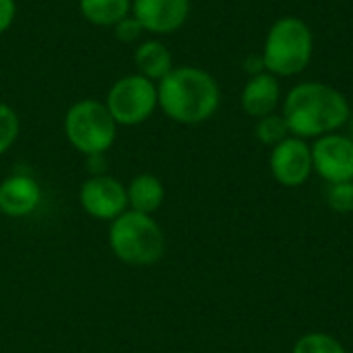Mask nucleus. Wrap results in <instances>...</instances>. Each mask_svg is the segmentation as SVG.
I'll use <instances>...</instances> for the list:
<instances>
[{
	"label": "nucleus",
	"mask_w": 353,
	"mask_h": 353,
	"mask_svg": "<svg viewBox=\"0 0 353 353\" xmlns=\"http://www.w3.org/2000/svg\"><path fill=\"white\" fill-rule=\"evenodd\" d=\"M281 114L288 122L290 134L308 141L339 132L352 116V105L333 85L304 81L285 93L281 99Z\"/></svg>",
	"instance_id": "f257e3e1"
},
{
	"label": "nucleus",
	"mask_w": 353,
	"mask_h": 353,
	"mask_svg": "<svg viewBox=\"0 0 353 353\" xmlns=\"http://www.w3.org/2000/svg\"><path fill=\"white\" fill-rule=\"evenodd\" d=\"M159 110L178 124H201L215 116L221 103L217 79L199 66H174L157 83Z\"/></svg>",
	"instance_id": "f03ea898"
},
{
	"label": "nucleus",
	"mask_w": 353,
	"mask_h": 353,
	"mask_svg": "<svg viewBox=\"0 0 353 353\" xmlns=\"http://www.w3.org/2000/svg\"><path fill=\"white\" fill-rule=\"evenodd\" d=\"M261 54L265 70L277 79L304 72L314 54V35L310 25L294 14L277 19L265 35Z\"/></svg>",
	"instance_id": "7ed1b4c3"
},
{
	"label": "nucleus",
	"mask_w": 353,
	"mask_h": 353,
	"mask_svg": "<svg viewBox=\"0 0 353 353\" xmlns=\"http://www.w3.org/2000/svg\"><path fill=\"white\" fill-rule=\"evenodd\" d=\"M108 242L116 259L126 265L145 267L157 263L165 252V236L153 215L124 211L110 223Z\"/></svg>",
	"instance_id": "20e7f679"
},
{
	"label": "nucleus",
	"mask_w": 353,
	"mask_h": 353,
	"mask_svg": "<svg viewBox=\"0 0 353 353\" xmlns=\"http://www.w3.org/2000/svg\"><path fill=\"white\" fill-rule=\"evenodd\" d=\"M64 134L68 143L83 155H103L116 141L118 124L103 101L81 99L72 103L64 116Z\"/></svg>",
	"instance_id": "39448f33"
},
{
	"label": "nucleus",
	"mask_w": 353,
	"mask_h": 353,
	"mask_svg": "<svg viewBox=\"0 0 353 353\" xmlns=\"http://www.w3.org/2000/svg\"><path fill=\"white\" fill-rule=\"evenodd\" d=\"M103 103L118 126H139L159 108L157 83L141 77L139 72L124 74L108 89Z\"/></svg>",
	"instance_id": "423d86ee"
},
{
	"label": "nucleus",
	"mask_w": 353,
	"mask_h": 353,
	"mask_svg": "<svg viewBox=\"0 0 353 353\" xmlns=\"http://www.w3.org/2000/svg\"><path fill=\"white\" fill-rule=\"evenodd\" d=\"M269 170L275 182L285 188H298L306 184L314 174L310 143L306 139L290 134L271 149Z\"/></svg>",
	"instance_id": "0eeeda50"
},
{
	"label": "nucleus",
	"mask_w": 353,
	"mask_h": 353,
	"mask_svg": "<svg viewBox=\"0 0 353 353\" xmlns=\"http://www.w3.org/2000/svg\"><path fill=\"white\" fill-rule=\"evenodd\" d=\"M312 168L327 184L353 182V143L347 134L331 132L314 139Z\"/></svg>",
	"instance_id": "6e6552de"
},
{
	"label": "nucleus",
	"mask_w": 353,
	"mask_h": 353,
	"mask_svg": "<svg viewBox=\"0 0 353 353\" xmlns=\"http://www.w3.org/2000/svg\"><path fill=\"white\" fill-rule=\"evenodd\" d=\"M79 201L87 215L101 221H114L128 207L126 186L120 180L103 174L83 182Z\"/></svg>",
	"instance_id": "1a4fd4ad"
},
{
	"label": "nucleus",
	"mask_w": 353,
	"mask_h": 353,
	"mask_svg": "<svg viewBox=\"0 0 353 353\" xmlns=\"http://www.w3.org/2000/svg\"><path fill=\"white\" fill-rule=\"evenodd\" d=\"M132 17L153 35H170L190 17V0H132Z\"/></svg>",
	"instance_id": "9d476101"
},
{
	"label": "nucleus",
	"mask_w": 353,
	"mask_h": 353,
	"mask_svg": "<svg viewBox=\"0 0 353 353\" xmlns=\"http://www.w3.org/2000/svg\"><path fill=\"white\" fill-rule=\"evenodd\" d=\"M281 85L279 79L271 72H261L254 77H248L242 93H240V105L246 116L259 120L269 114H275L281 105Z\"/></svg>",
	"instance_id": "9b49d317"
},
{
	"label": "nucleus",
	"mask_w": 353,
	"mask_h": 353,
	"mask_svg": "<svg viewBox=\"0 0 353 353\" xmlns=\"http://www.w3.org/2000/svg\"><path fill=\"white\" fill-rule=\"evenodd\" d=\"M41 203V188L33 176L12 174L0 182V213L8 217H27Z\"/></svg>",
	"instance_id": "f8f14e48"
},
{
	"label": "nucleus",
	"mask_w": 353,
	"mask_h": 353,
	"mask_svg": "<svg viewBox=\"0 0 353 353\" xmlns=\"http://www.w3.org/2000/svg\"><path fill=\"white\" fill-rule=\"evenodd\" d=\"M134 66L141 77L159 83L174 68V56L163 41L145 39L134 50Z\"/></svg>",
	"instance_id": "ddd939ff"
},
{
	"label": "nucleus",
	"mask_w": 353,
	"mask_h": 353,
	"mask_svg": "<svg viewBox=\"0 0 353 353\" xmlns=\"http://www.w3.org/2000/svg\"><path fill=\"white\" fill-rule=\"evenodd\" d=\"M126 196L130 211L153 215L165 201V186L153 174H139L126 186Z\"/></svg>",
	"instance_id": "4468645a"
},
{
	"label": "nucleus",
	"mask_w": 353,
	"mask_h": 353,
	"mask_svg": "<svg viewBox=\"0 0 353 353\" xmlns=\"http://www.w3.org/2000/svg\"><path fill=\"white\" fill-rule=\"evenodd\" d=\"M132 0H79V12L85 21L97 27H114L128 17Z\"/></svg>",
	"instance_id": "2eb2a0df"
},
{
	"label": "nucleus",
	"mask_w": 353,
	"mask_h": 353,
	"mask_svg": "<svg viewBox=\"0 0 353 353\" xmlns=\"http://www.w3.org/2000/svg\"><path fill=\"white\" fill-rule=\"evenodd\" d=\"M254 137L267 145V147H275L279 145L283 139L290 137V128H288V122L283 118V114L275 112V114H269L265 118H259L256 120V126H254Z\"/></svg>",
	"instance_id": "dca6fc26"
},
{
	"label": "nucleus",
	"mask_w": 353,
	"mask_h": 353,
	"mask_svg": "<svg viewBox=\"0 0 353 353\" xmlns=\"http://www.w3.org/2000/svg\"><path fill=\"white\" fill-rule=\"evenodd\" d=\"M292 353H347V350L343 347V343L329 335V333H321V331H314V333H306L302 335Z\"/></svg>",
	"instance_id": "f3484780"
},
{
	"label": "nucleus",
	"mask_w": 353,
	"mask_h": 353,
	"mask_svg": "<svg viewBox=\"0 0 353 353\" xmlns=\"http://www.w3.org/2000/svg\"><path fill=\"white\" fill-rule=\"evenodd\" d=\"M19 132H21L19 114L10 105L0 101V155L10 151V147L19 139Z\"/></svg>",
	"instance_id": "a211bd4d"
},
{
	"label": "nucleus",
	"mask_w": 353,
	"mask_h": 353,
	"mask_svg": "<svg viewBox=\"0 0 353 353\" xmlns=\"http://www.w3.org/2000/svg\"><path fill=\"white\" fill-rule=\"evenodd\" d=\"M327 205L335 213H353V182L329 184L327 188Z\"/></svg>",
	"instance_id": "6ab92c4d"
},
{
	"label": "nucleus",
	"mask_w": 353,
	"mask_h": 353,
	"mask_svg": "<svg viewBox=\"0 0 353 353\" xmlns=\"http://www.w3.org/2000/svg\"><path fill=\"white\" fill-rule=\"evenodd\" d=\"M112 29H114V37L122 43H137L141 39V35L145 33L143 25L132 17V12L128 17H124L122 21H118Z\"/></svg>",
	"instance_id": "aec40b11"
},
{
	"label": "nucleus",
	"mask_w": 353,
	"mask_h": 353,
	"mask_svg": "<svg viewBox=\"0 0 353 353\" xmlns=\"http://www.w3.org/2000/svg\"><path fill=\"white\" fill-rule=\"evenodd\" d=\"M17 17V2L14 0H0V35L10 29Z\"/></svg>",
	"instance_id": "412c9836"
},
{
	"label": "nucleus",
	"mask_w": 353,
	"mask_h": 353,
	"mask_svg": "<svg viewBox=\"0 0 353 353\" xmlns=\"http://www.w3.org/2000/svg\"><path fill=\"white\" fill-rule=\"evenodd\" d=\"M244 70L248 72V77H254V74L265 72V60H263V54H248V56H246V60H244Z\"/></svg>",
	"instance_id": "4be33fe9"
},
{
	"label": "nucleus",
	"mask_w": 353,
	"mask_h": 353,
	"mask_svg": "<svg viewBox=\"0 0 353 353\" xmlns=\"http://www.w3.org/2000/svg\"><path fill=\"white\" fill-rule=\"evenodd\" d=\"M347 137L352 139V143H353V112H352V116H350V120H347Z\"/></svg>",
	"instance_id": "5701e85b"
}]
</instances>
